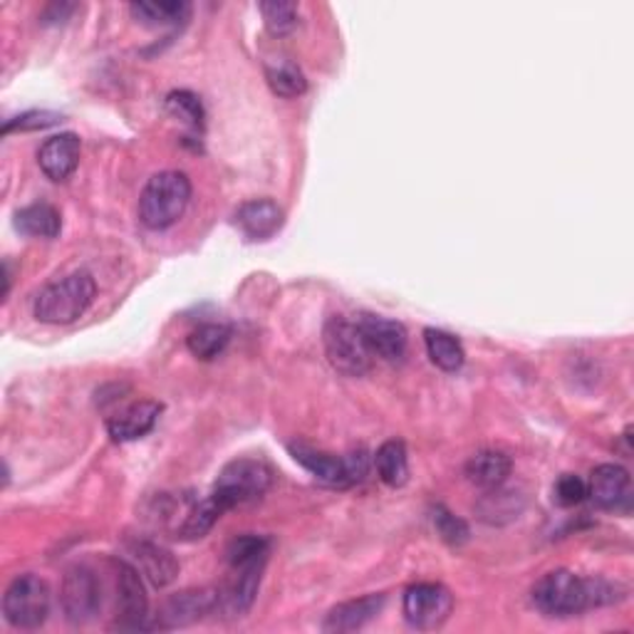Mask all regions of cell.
<instances>
[{"label": "cell", "instance_id": "1", "mask_svg": "<svg viewBox=\"0 0 634 634\" xmlns=\"http://www.w3.org/2000/svg\"><path fill=\"white\" fill-rule=\"evenodd\" d=\"M95 295V278L85 273V270H77V273H70L58 280V283L42 288L38 297H35L33 313L45 325H70L87 313Z\"/></svg>", "mask_w": 634, "mask_h": 634}, {"label": "cell", "instance_id": "2", "mask_svg": "<svg viewBox=\"0 0 634 634\" xmlns=\"http://www.w3.org/2000/svg\"><path fill=\"white\" fill-rule=\"evenodd\" d=\"M192 198V181L181 171L154 174L139 196V219L151 231H164L184 216Z\"/></svg>", "mask_w": 634, "mask_h": 634}, {"label": "cell", "instance_id": "3", "mask_svg": "<svg viewBox=\"0 0 634 634\" xmlns=\"http://www.w3.org/2000/svg\"><path fill=\"white\" fill-rule=\"evenodd\" d=\"M273 481V471L260 459H235L225 464L216 478L211 496L219 501L223 511H231L235 505H246L258 501L268 491Z\"/></svg>", "mask_w": 634, "mask_h": 634}, {"label": "cell", "instance_id": "4", "mask_svg": "<svg viewBox=\"0 0 634 634\" xmlns=\"http://www.w3.org/2000/svg\"><path fill=\"white\" fill-rule=\"evenodd\" d=\"M533 605L548 618H573L590 610V583L570 570H552L533 587Z\"/></svg>", "mask_w": 634, "mask_h": 634}, {"label": "cell", "instance_id": "5", "mask_svg": "<svg viewBox=\"0 0 634 634\" xmlns=\"http://www.w3.org/2000/svg\"><path fill=\"white\" fill-rule=\"evenodd\" d=\"M322 342L330 365L345 377H362L373 369L375 355L357 322H350L345 317H330L325 325Z\"/></svg>", "mask_w": 634, "mask_h": 634}, {"label": "cell", "instance_id": "6", "mask_svg": "<svg viewBox=\"0 0 634 634\" xmlns=\"http://www.w3.org/2000/svg\"><path fill=\"white\" fill-rule=\"evenodd\" d=\"M290 454L305 471L317 478V481L332 488H350L359 481H365L369 471L367 451H352L348 456H332L325 451L305 447V443H290Z\"/></svg>", "mask_w": 634, "mask_h": 634}, {"label": "cell", "instance_id": "7", "mask_svg": "<svg viewBox=\"0 0 634 634\" xmlns=\"http://www.w3.org/2000/svg\"><path fill=\"white\" fill-rule=\"evenodd\" d=\"M5 620L17 630H38L50 614V587L38 575L15 577L3 595Z\"/></svg>", "mask_w": 634, "mask_h": 634}, {"label": "cell", "instance_id": "8", "mask_svg": "<svg viewBox=\"0 0 634 634\" xmlns=\"http://www.w3.org/2000/svg\"><path fill=\"white\" fill-rule=\"evenodd\" d=\"M60 602L72 624L93 622L102 610V583L95 570L87 565L70 568L60 587Z\"/></svg>", "mask_w": 634, "mask_h": 634}, {"label": "cell", "instance_id": "9", "mask_svg": "<svg viewBox=\"0 0 634 634\" xmlns=\"http://www.w3.org/2000/svg\"><path fill=\"white\" fill-rule=\"evenodd\" d=\"M454 610V595L439 583H416L404 593V618L416 630H439Z\"/></svg>", "mask_w": 634, "mask_h": 634}, {"label": "cell", "instance_id": "10", "mask_svg": "<svg viewBox=\"0 0 634 634\" xmlns=\"http://www.w3.org/2000/svg\"><path fill=\"white\" fill-rule=\"evenodd\" d=\"M114 593H117V624L122 630H139L147 622L149 600L144 593L139 570L124 563H114Z\"/></svg>", "mask_w": 634, "mask_h": 634}, {"label": "cell", "instance_id": "11", "mask_svg": "<svg viewBox=\"0 0 634 634\" xmlns=\"http://www.w3.org/2000/svg\"><path fill=\"white\" fill-rule=\"evenodd\" d=\"M587 496L602 511L630 513L632 511V478L627 468L618 464H602L593 471Z\"/></svg>", "mask_w": 634, "mask_h": 634}, {"label": "cell", "instance_id": "12", "mask_svg": "<svg viewBox=\"0 0 634 634\" xmlns=\"http://www.w3.org/2000/svg\"><path fill=\"white\" fill-rule=\"evenodd\" d=\"M357 325L375 357H382L387 362H400L406 355L410 338H406L402 322L387 320V317L379 315H362Z\"/></svg>", "mask_w": 634, "mask_h": 634}, {"label": "cell", "instance_id": "13", "mask_svg": "<svg viewBox=\"0 0 634 634\" xmlns=\"http://www.w3.org/2000/svg\"><path fill=\"white\" fill-rule=\"evenodd\" d=\"M159 414H161L159 402L151 400L134 402L107 419V431H110V437L120 443L137 441L142 437H147V434L157 427Z\"/></svg>", "mask_w": 634, "mask_h": 634}, {"label": "cell", "instance_id": "14", "mask_svg": "<svg viewBox=\"0 0 634 634\" xmlns=\"http://www.w3.org/2000/svg\"><path fill=\"white\" fill-rule=\"evenodd\" d=\"M80 137L72 132L56 134V137L45 139L38 151V164L42 174L50 181H65L75 174L80 161Z\"/></svg>", "mask_w": 634, "mask_h": 634}, {"label": "cell", "instance_id": "15", "mask_svg": "<svg viewBox=\"0 0 634 634\" xmlns=\"http://www.w3.org/2000/svg\"><path fill=\"white\" fill-rule=\"evenodd\" d=\"M235 223L251 241H268L283 225V208L270 198H253L235 214Z\"/></svg>", "mask_w": 634, "mask_h": 634}, {"label": "cell", "instance_id": "16", "mask_svg": "<svg viewBox=\"0 0 634 634\" xmlns=\"http://www.w3.org/2000/svg\"><path fill=\"white\" fill-rule=\"evenodd\" d=\"M132 558L137 560V570L154 587H167L179 575V563L167 548L151 540H134L130 546Z\"/></svg>", "mask_w": 634, "mask_h": 634}, {"label": "cell", "instance_id": "17", "mask_svg": "<svg viewBox=\"0 0 634 634\" xmlns=\"http://www.w3.org/2000/svg\"><path fill=\"white\" fill-rule=\"evenodd\" d=\"M385 607V595H365L359 600L342 602L332 607L328 618L322 622L325 632H355L362 630L367 622H373Z\"/></svg>", "mask_w": 634, "mask_h": 634}, {"label": "cell", "instance_id": "18", "mask_svg": "<svg viewBox=\"0 0 634 634\" xmlns=\"http://www.w3.org/2000/svg\"><path fill=\"white\" fill-rule=\"evenodd\" d=\"M511 459L503 454V451H493V449H486V451H478L468 459L466 464V478L474 486L478 488H486V491H491V488H498L505 484V478L511 476Z\"/></svg>", "mask_w": 634, "mask_h": 634}, {"label": "cell", "instance_id": "19", "mask_svg": "<svg viewBox=\"0 0 634 634\" xmlns=\"http://www.w3.org/2000/svg\"><path fill=\"white\" fill-rule=\"evenodd\" d=\"M219 607V593L211 590H186L171 597V600L164 605V618L171 627L174 624H188L194 620H202L204 614H208Z\"/></svg>", "mask_w": 634, "mask_h": 634}, {"label": "cell", "instance_id": "20", "mask_svg": "<svg viewBox=\"0 0 634 634\" xmlns=\"http://www.w3.org/2000/svg\"><path fill=\"white\" fill-rule=\"evenodd\" d=\"M15 229L31 239H56L62 229V219L56 206L33 204L15 214Z\"/></svg>", "mask_w": 634, "mask_h": 634}, {"label": "cell", "instance_id": "21", "mask_svg": "<svg viewBox=\"0 0 634 634\" xmlns=\"http://www.w3.org/2000/svg\"><path fill=\"white\" fill-rule=\"evenodd\" d=\"M377 474L389 488H402L410 481V456H406L404 441H387L375 454Z\"/></svg>", "mask_w": 634, "mask_h": 634}, {"label": "cell", "instance_id": "22", "mask_svg": "<svg viewBox=\"0 0 634 634\" xmlns=\"http://www.w3.org/2000/svg\"><path fill=\"white\" fill-rule=\"evenodd\" d=\"M424 345H427L429 359L443 373H459L466 362L464 345L454 338V334L429 328L424 332Z\"/></svg>", "mask_w": 634, "mask_h": 634}, {"label": "cell", "instance_id": "23", "mask_svg": "<svg viewBox=\"0 0 634 634\" xmlns=\"http://www.w3.org/2000/svg\"><path fill=\"white\" fill-rule=\"evenodd\" d=\"M223 513L225 511L221 509L219 501H216L214 496H206L204 501H194L192 505H188V511L184 513V519H181V523H179L176 538H186V540L204 538Z\"/></svg>", "mask_w": 634, "mask_h": 634}, {"label": "cell", "instance_id": "24", "mask_svg": "<svg viewBox=\"0 0 634 634\" xmlns=\"http://www.w3.org/2000/svg\"><path fill=\"white\" fill-rule=\"evenodd\" d=\"M130 11L139 23L151 25V28H164V25L184 23L192 13V5L184 3V0H161V3L142 0V3H132Z\"/></svg>", "mask_w": 634, "mask_h": 634}, {"label": "cell", "instance_id": "25", "mask_svg": "<svg viewBox=\"0 0 634 634\" xmlns=\"http://www.w3.org/2000/svg\"><path fill=\"white\" fill-rule=\"evenodd\" d=\"M229 342H231V330L225 328V325L208 322V325H198L196 330L188 332L186 348L198 359H214L221 355Z\"/></svg>", "mask_w": 634, "mask_h": 634}, {"label": "cell", "instance_id": "26", "mask_svg": "<svg viewBox=\"0 0 634 634\" xmlns=\"http://www.w3.org/2000/svg\"><path fill=\"white\" fill-rule=\"evenodd\" d=\"M266 77H268L270 89L280 97L293 99V97L305 95V89H307V80L303 75V70L290 60L270 62V65L266 68Z\"/></svg>", "mask_w": 634, "mask_h": 634}, {"label": "cell", "instance_id": "27", "mask_svg": "<svg viewBox=\"0 0 634 634\" xmlns=\"http://www.w3.org/2000/svg\"><path fill=\"white\" fill-rule=\"evenodd\" d=\"M478 511H481V519L488 523H501V515L519 519V513L523 511V498L515 491H503L498 486L484 496V501L478 503Z\"/></svg>", "mask_w": 634, "mask_h": 634}, {"label": "cell", "instance_id": "28", "mask_svg": "<svg viewBox=\"0 0 634 634\" xmlns=\"http://www.w3.org/2000/svg\"><path fill=\"white\" fill-rule=\"evenodd\" d=\"M258 11L268 33L276 35V38H283V35H290L297 28L295 3H288V0H266V3L258 5Z\"/></svg>", "mask_w": 634, "mask_h": 634}, {"label": "cell", "instance_id": "29", "mask_svg": "<svg viewBox=\"0 0 634 634\" xmlns=\"http://www.w3.org/2000/svg\"><path fill=\"white\" fill-rule=\"evenodd\" d=\"M270 542L263 536H239L229 542L225 548V560L229 565H243V563H256V560H268Z\"/></svg>", "mask_w": 634, "mask_h": 634}, {"label": "cell", "instance_id": "30", "mask_svg": "<svg viewBox=\"0 0 634 634\" xmlns=\"http://www.w3.org/2000/svg\"><path fill=\"white\" fill-rule=\"evenodd\" d=\"M167 110L169 114H174L176 120L192 126V130H204V107L202 99L188 89H176L167 97Z\"/></svg>", "mask_w": 634, "mask_h": 634}, {"label": "cell", "instance_id": "31", "mask_svg": "<svg viewBox=\"0 0 634 634\" xmlns=\"http://www.w3.org/2000/svg\"><path fill=\"white\" fill-rule=\"evenodd\" d=\"M431 521H434V528H437L439 533V538L443 542H449V546H461V542L468 540L466 521L456 519V515L449 509H443V505H437V509H434Z\"/></svg>", "mask_w": 634, "mask_h": 634}, {"label": "cell", "instance_id": "32", "mask_svg": "<svg viewBox=\"0 0 634 634\" xmlns=\"http://www.w3.org/2000/svg\"><path fill=\"white\" fill-rule=\"evenodd\" d=\"M58 122H62V114H58V112L33 110V112H25L21 117H15V120H8L3 124V134H11V132H38V130H48V126H56Z\"/></svg>", "mask_w": 634, "mask_h": 634}, {"label": "cell", "instance_id": "33", "mask_svg": "<svg viewBox=\"0 0 634 634\" xmlns=\"http://www.w3.org/2000/svg\"><path fill=\"white\" fill-rule=\"evenodd\" d=\"M552 498L563 509H573V505L583 503L587 498V484L575 474H563L556 481V488H552Z\"/></svg>", "mask_w": 634, "mask_h": 634}, {"label": "cell", "instance_id": "34", "mask_svg": "<svg viewBox=\"0 0 634 634\" xmlns=\"http://www.w3.org/2000/svg\"><path fill=\"white\" fill-rule=\"evenodd\" d=\"M72 11H75V5H70V3H56V5L48 8V13L42 15V21L45 23H62Z\"/></svg>", "mask_w": 634, "mask_h": 634}]
</instances>
